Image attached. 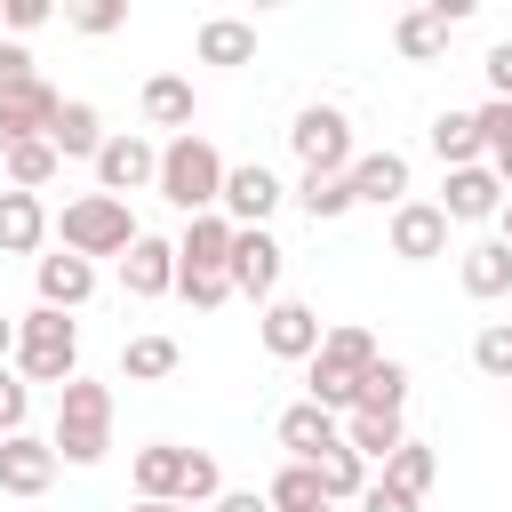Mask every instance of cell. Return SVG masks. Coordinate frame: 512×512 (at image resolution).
I'll list each match as a JSON object with an SVG mask.
<instances>
[{
  "label": "cell",
  "instance_id": "cell-11",
  "mask_svg": "<svg viewBox=\"0 0 512 512\" xmlns=\"http://www.w3.org/2000/svg\"><path fill=\"white\" fill-rule=\"evenodd\" d=\"M280 256H288V248H280L264 224H256V232H240V240H232V296L272 304V296H280Z\"/></svg>",
  "mask_w": 512,
  "mask_h": 512
},
{
  "label": "cell",
  "instance_id": "cell-31",
  "mask_svg": "<svg viewBox=\"0 0 512 512\" xmlns=\"http://www.w3.org/2000/svg\"><path fill=\"white\" fill-rule=\"evenodd\" d=\"M264 496H272V512H320V504H328V496H320V464H280Z\"/></svg>",
  "mask_w": 512,
  "mask_h": 512
},
{
  "label": "cell",
  "instance_id": "cell-27",
  "mask_svg": "<svg viewBox=\"0 0 512 512\" xmlns=\"http://www.w3.org/2000/svg\"><path fill=\"white\" fill-rule=\"evenodd\" d=\"M56 168H64V152H56L48 136H32V144H16V152L0 160L8 192H40V184H56Z\"/></svg>",
  "mask_w": 512,
  "mask_h": 512
},
{
  "label": "cell",
  "instance_id": "cell-9",
  "mask_svg": "<svg viewBox=\"0 0 512 512\" xmlns=\"http://www.w3.org/2000/svg\"><path fill=\"white\" fill-rule=\"evenodd\" d=\"M280 448H288V464H320V456H336L344 448V416H328V408H312V400H296V408H280Z\"/></svg>",
  "mask_w": 512,
  "mask_h": 512
},
{
  "label": "cell",
  "instance_id": "cell-29",
  "mask_svg": "<svg viewBox=\"0 0 512 512\" xmlns=\"http://www.w3.org/2000/svg\"><path fill=\"white\" fill-rule=\"evenodd\" d=\"M408 432H400V416H368V408H352L344 416V448L352 456H368V464H392V448H400Z\"/></svg>",
  "mask_w": 512,
  "mask_h": 512
},
{
  "label": "cell",
  "instance_id": "cell-37",
  "mask_svg": "<svg viewBox=\"0 0 512 512\" xmlns=\"http://www.w3.org/2000/svg\"><path fill=\"white\" fill-rule=\"evenodd\" d=\"M176 296H184L192 312H216V304L232 296V272H184V264H176Z\"/></svg>",
  "mask_w": 512,
  "mask_h": 512
},
{
  "label": "cell",
  "instance_id": "cell-5",
  "mask_svg": "<svg viewBox=\"0 0 512 512\" xmlns=\"http://www.w3.org/2000/svg\"><path fill=\"white\" fill-rule=\"evenodd\" d=\"M288 144H296V160H304V176H352V120L336 112V104H304L296 112V128H288Z\"/></svg>",
  "mask_w": 512,
  "mask_h": 512
},
{
  "label": "cell",
  "instance_id": "cell-22",
  "mask_svg": "<svg viewBox=\"0 0 512 512\" xmlns=\"http://www.w3.org/2000/svg\"><path fill=\"white\" fill-rule=\"evenodd\" d=\"M424 144L440 152V168H480V160H488V144H480V120H472V112H440V120L424 128Z\"/></svg>",
  "mask_w": 512,
  "mask_h": 512
},
{
  "label": "cell",
  "instance_id": "cell-20",
  "mask_svg": "<svg viewBox=\"0 0 512 512\" xmlns=\"http://www.w3.org/2000/svg\"><path fill=\"white\" fill-rule=\"evenodd\" d=\"M40 240H48L40 192H0V256H32Z\"/></svg>",
  "mask_w": 512,
  "mask_h": 512
},
{
  "label": "cell",
  "instance_id": "cell-40",
  "mask_svg": "<svg viewBox=\"0 0 512 512\" xmlns=\"http://www.w3.org/2000/svg\"><path fill=\"white\" fill-rule=\"evenodd\" d=\"M24 88H40L32 48H24V40H0V96H24Z\"/></svg>",
  "mask_w": 512,
  "mask_h": 512
},
{
  "label": "cell",
  "instance_id": "cell-6",
  "mask_svg": "<svg viewBox=\"0 0 512 512\" xmlns=\"http://www.w3.org/2000/svg\"><path fill=\"white\" fill-rule=\"evenodd\" d=\"M144 184H160V144L152 136H136V128H120V136H104V152H96V192H144Z\"/></svg>",
  "mask_w": 512,
  "mask_h": 512
},
{
  "label": "cell",
  "instance_id": "cell-12",
  "mask_svg": "<svg viewBox=\"0 0 512 512\" xmlns=\"http://www.w3.org/2000/svg\"><path fill=\"white\" fill-rule=\"evenodd\" d=\"M48 480H56V440L40 432L0 440V496H48Z\"/></svg>",
  "mask_w": 512,
  "mask_h": 512
},
{
  "label": "cell",
  "instance_id": "cell-33",
  "mask_svg": "<svg viewBox=\"0 0 512 512\" xmlns=\"http://www.w3.org/2000/svg\"><path fill=\"white\" fill-rule=\"evenodd\" d=\"M360 408H368V416H400V408H408V368H400V360H376V368L360 376Z\"/></svg>",
  "mask_w": 512,
  "mask_h": 512
},
{
  "label": "cell",
  "instance_id": "cell-19",
  "mask_svg": "<svg viewBox=\"0 0 512 512\" xmlns=\"http://www.w3.org/2000/svg\"><path fill=\"white\" fill-rule=\"evenodd\" d=\"M456 280H464V296H480V304L512 296V248H504V240H472V248L456 256Z\"/></svg>",
  "mask_w": 512,
  "mask_h": 512
},
{
  "label": "cell",
  "instance_id": "cell-48",
  "mask_svg": "<svg viewBox=\"0 0 512 512\" xmlns=\"http://www.w3.org/2000/svg\"><path fill=\"white\" fill-rule=\"evenodd\" d=\"M128 512H192V504H128Z\"/></svg>",
  "mask_w": 512,
  "mask_h": 512
},
{
  "label": "cell",
  "instance_id": "cell-13",
  "mask_svg": "<svg viewBox=\"0 0 512 512\" xmlns=\"http://www.w3.org/2000/svg\"><path fill=\"white\" fill-rule=\"evenodd\" d=\"M504 208V184H496V168L480 160V168H448V184H440V216L448 224H488Z\"/></svg>",
  "mask_w": 512,
  "mask_h": 512
},
{
  "label": "cell",
  "instance_id": "cell-39",
  "mask_svg": "<svg viewBox=\"0 0 512 512\" xmlns=\"http://www.w3.org/2000/svg\"><path fill=\"white\" fill-rule=\"evenodd\" d=\"M72 16V32H88V40H104V32H120L128 24V8L120 0H80V8H64Z\"/></svg>",
  "mask_w": 512,
  "mask_h": 512
},
{
  "label": "cell",
  "instance_id": "cell-7",
  "mask_svg": "<svg viewBox=\"0 0 512 512\" xmlns=\"http://www.w3.org/2000/svg\"><path fill=\"white\" fill-rule=\"evenodd\" d=\"M280 200H288V192H280V176H272L264 160H240V168H224V200H216V208H224L240 232H256V224H264Z\"/></svg>",
  "mask_w": 512,
  "mask_h": 512
},
{
  "label": "cell",
  "instance_id": "cell-23",
  "mask_svg": "<svg viewBox=\"0 0 512 512\" xmlns=\"http://www.w3.org/2000/svg\"><path fill=\"white\" fill-rule=\"evenodd\" d=\"M192 56H200V64H256V24H240V16H208L200 40H192Z\"/></svg>",
  "mask_w": 512,
  "mask_h": 512
},
{
  "label": "cell",
  "instance_id": "cell-10",
  "mask_svg": "<svg viewBox=\"0 0 512 512\" xmlns=\"http://www.w3.org/2000/svg\"><path fill=\"white\" fill-rule=\"evenodd\" d=\"M392 256H400V264L448 256V216H440V200H400V208H392Z\"/></svg>",
  "mask_w": 512,
  "mask_h": 512
},
{
  "label": "cell",
  "instance_id": "cell-42",
  "mask_svg": "<svg viewBox=\"0 0 512 512\" xmlns=\"http://www.w3.org/2000/svg\"><path fill=\"white\" fill-rule=\"evenodd\" d=\"M32 136H40V128L24 120V104H0V160H8L16 144H32Z\"/></svg>",
  "mask_w": 512,
  "mask_h": 512
},
{
  "label": "cell",
  "instance_id": "cell-2",
  "mask_svg": "<svg viewBox=\"0 0 512 512\" xmlns=\"http://www.w3.org/2000/svg\"><path fill=\"white\" fill-rule=\"evenodd\" d=\"M152 192H160L168 208H184V216H208V208L224 200V152H216L208 136H168Z\"/></svg>",
  "mask_w": 512,
  "mask_h": 512
},
{
  "label": "cell",
  "instance_id": "cell-15",
  "mask_svg": "<svg viewBox=\"0 0 512 512\" xmlns=\"http://www.w3.org/2000/svg\"><path fill=\"white\" fill-rule=\"evenodd\" d=\"M232 240H240V224H232L224 208H208V216H192V224H184L176 264H184V272H232Z\"/></svg>",
  "mask_w": 512,
  "mask_h": 512
},
{
  "label": "cell",
  "instance_id": "cell-24",
  "mask_svg": "<svg viewBox=\"0 0 512 512\" xmlns=\"http://www.w3.org/2000/svg\"><path fill=\"white\" fill-rule=\"evenodd\" d=\"M176 360H184V352H176V336H160V328H144V336L120 344V376H128V384H160V376H176Z\"/></svg>",
  "mask_w": 512,
  "mask_h": 512
},
{
  "label": "cell",
  "instance_id": "cell-17",
  "mask_svg": "<svg viewBox=\"0 0 512 512\" xmlns=\"http://www.w3.org/2000/svg\"><path fill=\"white\" fill-rule=\"evenodd\" d=\"M32 280H40V304H48V312H80V304L96 296V264L72 256V248H64V256H40Z\"/></svg>",
  "mask_w": 512,
  "mask_h": 512
},
{
  "label": "cell",
  "instance_id": "cell-14",
  "mask_svg": "<svg viewBox=\"0 0 512 512\" xmlns=\"http://www.w3.org/2000/svg\"><path fill=\"white\" fill-rule=\"evenodd\" d=\"M184 472H192V448L144 440L136 448V504H184Z\"/></svg>",
  "mask_w": 512,
  "mask_h": 512
},
{
  "label": "cell",
  "instance_id": "cell-34",
  "mask_svg": "<svg viewBox=\"0 0 512 512\" xmlns=\"http://www.w3.org/2000/svg\"><path fill=\"white\" fill-rule=\"evenodd\" d=\"M320 496H328V504H360V496H368V456H352V448L320 456Z\"/></svg>",
  "mask_w": 512,
  "mask_h": 512
},
{
  "label": "cell",
  "instance_id": "cell-45",
  "mask_svg": "<svg viewBox=\"0 0 512 512\" xmlns=\"http://www.w3.org/2000/svg\"><path fill=\"white\" fill-rule=\"evenodd\" d=\"M208 512H272V496H256V488H224Z\"/></svg>",
  "mask_w": 512,
  "mask_h": 512
},
{
  "label": "cell",
  "instance_id": "cell-30",
  "mask_svg": "<svg viewBox=\"0 0 512 512\" xmlns=\"http://www.w3.org/2000/svg\"><path fill=\"white\" fill-rule=\"evenodd\" d=\"M296 208H304L312 224H336V216H352L360 200H352V176H304V184H296Z\"/></svg>",
  "mask_w": 512,
  "mask_h": 512
},
{
  "label": "cell",
  "instance_id": "cell-28",
  "mask_svg": "<svg viewBox=\"0 0 512 512\" xmlns=\"http://www.w3.org/2000/svg\"><path fill=\"white\" fill-rule=\"evenodd\" d=\"M312 360H328V368H344V376H368V368H376L384 352H376V336H368V328L336 320V328L320 336V352H312Z\"/></svg>",
  "mask_w": 512,
  "mask_h": 512
},
{
  "label": "cell",
  "instance_id": "cell-32",
  "mask_svg": "<svg viewBox=\"0 0 512 512\" xmlns=\"http://www.w3.org/2000/svg\"><path fill=\"white\" fill-rule=\"evenodd\" d=\"M392 40H400V56H408V64H432V56L448 48V24H440L432 8H408V16L392 24Z\"/></svg>",
  "mask_w": 512,
  "mask_h": 512
},
{
  "label": "cell",
  "instance_id": "cell-3",
  "mask_svg": "<svg viewBox=\"0 0 512 512\" xmlns=\"http://www.w3.org/2000/svg\"><path fill=\"white\" fill-rule=\"evenodd\" d=\"M24 384H72L80 376V328L64 320V312H48V304H32L24 320H16V360H8Z\"/></svg>",
  "mask_w": 512,
  "mask_h": 512
},
{
  "label": "cell",
  "instance_id": "cell-38",
  "mask_svg": "<svg viewBox=\"0 0 512 512\" xmlns=\"http://www.w3.org/2000/svg\"><path fill=\"white\" fill-rule=\"evenodd\" d=\"M24 416H32V384H24L16 368H0V440H16Z\"/></svg>",
  "mask_w": 512,
  "mask_h": 512
},
{
  "label": "cell",
  "instance_id": "cell-49",
  "mask_svg": "<svg viewBox=\"0 0 512 512\" xmlns=\"http://www.w3.org/2000/svg\"><path fill=\"white\" fill-rule=\"evenodd\" d=\"M320 512H336V504H320Z\"/></svg>",
  "mask_w": 512,
  "mask_h": 512
},
{
  "label": "cell",
  "instance_id": "cell-44",
  "mask_svg": "<svg viewBox=\"0 0 512 512\" xmlns=\"http://www.w3.org/2000/svg\"><path fill=\"white\" fill-rule=\"evenodd\" d=\"M360 512H416L400 488H384V480H368V496H360Z\"/></svg>",
  "mask_w": 512,
  "mask_h": 512
},
{
  "label": "cell",
  "instance_id": "cell-41",
  "mask_svg": "<svg viewBox=\"0 0 512 512\" xmlns=\"http://www.w3.org/2000/svg\"><path fill=\"white\" fill-rule=\"evenodd\" d=\"M480 72H488V96H496V104H512V40H496Z\"/></svg>",
  "mask_w": 512,
  "mask_h": 512
},
{
  "label": "cell",
  "instance_id": "cell-43",
  "mask_svg": "<svg viewBox=\"0 0 512 512\" xmlns=\"http://www.w3.org/2000/svg\"><path fill=\"white\" fill-rule=\"evenodd\" d=\"M0 16H8V32H40L48 24V0H8Z\"/></svg>",
  "mask_w": 512,
  "mask_h": 512
},
{
  "label": "cell",
  "instance_id": "cell-18",
  "mask_svg": "<svg viewBox=\"0 0 512 512\" xmlns=\"http://www.w3.org/2000/svg\"><path fill=\"white\" fill-rule=\"evenodd\" d=\"M352 200L400 208V200H408V152H360V160H352Z\"/></svg>",
  "mask_w": 512,
  "mask_h": 512
},
{
  "label": "cell",
  "instance_id": "cell-26",
  "mask_svg": "<svg viewBox=\"0 0 512 512\" xmlns=\"http://www.w3.org/2000/svg\"><path fill=\"white\" fill-rule=\"evenodd\" d=\"M432 480H440V456H432L424 440H400V448H392V464H384V488H400L408 504H424V496H432Z\"/></svg>",
  "mask_w": 512,
  "mask_h": 512
},
{
  "label": "cell",
  "instance_id": "cell-8",
  "mask_svg": "<svg viewBox=\"0 0 512 512\" xmlns=\"http://www.w3.org/2000/svg\"><path fill=\"white\" fill-rule=\"evenodd\" d=\"M320 336H328V328H320L312 304H296V296H272V304H264V352H272V360H304V368H312Z\"/></svg>",
  "mask_w": 512,
  "mask_h": 512
},
{
  "label": "cell",
  "instance_id": "cell-46",
  "mask_svg": "<svg viewBox=\"0 0 512 512\" xmlns=\"http://www.w3.org/2000/svg\"><path fill=\"white\" fill-rule=\"evenodd\" d=\"M8 360H16V320L0 312V368H8Z\"/></svg>",
  "mask_w": 512,
  "mask_h": 512
},
{
  "label": "cell",
  "instance_id": "cell-25",
  "mask_svg": "<svg viewBox=\"0 0 512 512\" xmlns=\"http://www.w3.org/2000/svg\"><path fill=\"white\" fill-rule=\"evenodd\" d=\"M144 120H152V128H176V136H192V80L152 72V80H144Z\"/></svg>",
  "mask_w": 512,
  "mask_h": 512
},
{
  "label": "cell",
  "instance_id": "cell-47",
  "mask_svg": "<svg viewBox=\"0 0 512 512\" xmlns=\"http://www.w3.org/2000/svg\"><path fill=\"white\" fill-rule=\"evenodd\" d=\"M496 240L512 248V192H504V208H496Z\"/></svg>",
  "mask_w": 512,
  "mask_h": 512
},
{
  "label": "cell",
  "instance_id": "cell-4",
  "mask_svg": "<svg viewBox=\"0 0 512 512\" xmlns=\"http://www.w3.org/2000/svg\"><path fill=\"white\" fill-rule=\"evenodd\" d=\"M56 232H64V248L72 256H128L144 232H136V216H128V200H112V192H80V200H64V216H56Z\"/></svg>",
  "mask_w": 512,
  "mask_h": 512
},
{
  "label": "cell",
  "instance_id": "cell-36",
  "mask_svg": "<svg viewBox=\"0 0 512 512\" xmlns=\"http://www.w3.org/2000/svg\"><path fill=\"white\" fill-rule=\"evenodd\" d=\"M472 368H480V376H496V384L512 392V320H488V328L472 336Z\"/></svg>",
  "mask_w": 512,
  "mask_h": 512
},
{
  "label": "cell",
  "instance_id": "cell-35",
  "mask_svg": "<svg viewBox=\"0 0 512 512\" xmlns=\"http://www.w3.org/2000/svg\"><path fill=\"white\" fill-rule=\"evenodd\" d=\"M472 120H480V144H488V168H496V184L512 192V104H496V96H488Z\"/></svg>",
  "mask_w": 512,
  "mask_h": 512
},
{
  "label": "cell",
  "instance_id": "cell-1",
  "mask_svg": "<svg viewBox=\"0 0 512 512\" xmlns=\"http://www.w3.org/2000/svg\"><path fill=\"white\" fill-rule=\"evenodd\" d=\"M56 464H104V448H112V384H96V376H72L64 392H56Z\"/></svg>",
  "mask_w": 512,
  "mask_h": 512
},
{
  "label": "cell",
  "instance_id": "cell-16",
  "mask_svg": "<svg viewBox=\"0 0 512 512\" xmlns=\"http://www.w3.org/2000/svg\"><path fill=\"white\" fill-rule=\"evenodd\" d=\"M120 288L128 296H176V240H160V232H144L128 256H120Z\"/></svg>",
  "mask_w": 512,
  "mask_h": 512
},
{
  "label": "cell",
  "instance_id": "cell-21",
  "mask_svg": "<svg viewBox=\"0 0 512 512\" xmlns=\"http://www.w3.org/2000/svg\"><path fill=\"white\" fill-rule=\"evenodd\" d=\"M48 144H56L64 160H96V152H104V112H96V104H80V96H64V112H56Z\"/></svg>",
  "mask_w": 512,
  "mask_h": 512
}]
</instances>
